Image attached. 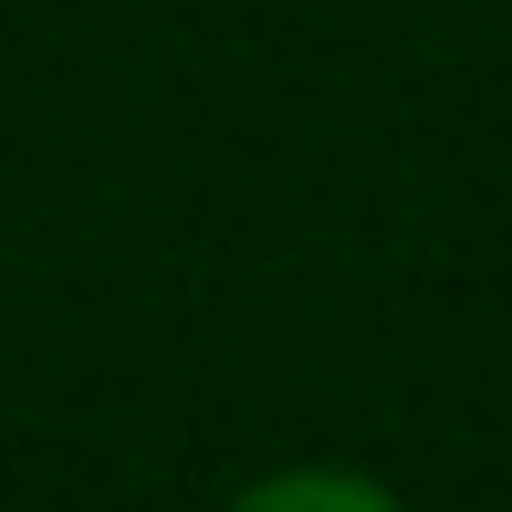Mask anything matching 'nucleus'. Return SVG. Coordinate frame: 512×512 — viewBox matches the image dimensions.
<instances>
[{
    "instance_id": "1",
    "label": "nucleus",
    "mask_w": 512,
    "mask_h": 512,
    "mask_svg": "<svg viewBox=\"0 0 512 512\" xmlns=\"http://www.w3.org/2000/svg\"><path fill=\"white\" fill-rule=\"evenodd\" d=\"M220 512H408L387 481H366V471H335V460H293V471H262V481H241Z\"/></svg>"
}]
</instances>
